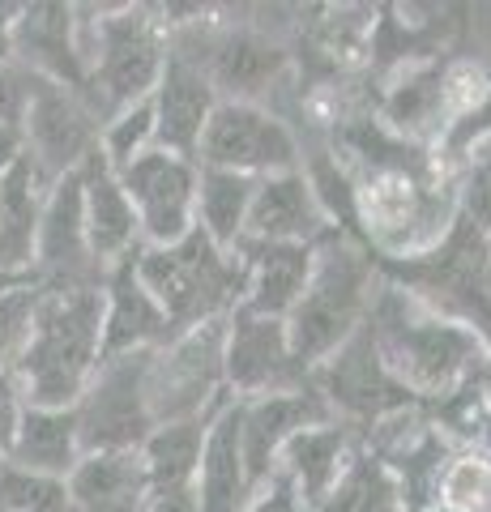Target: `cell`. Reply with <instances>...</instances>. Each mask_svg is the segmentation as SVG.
<instances>
[{"mask_svg": "<svg viewBox=\"0 0 491 512\" xmlns=\"http://www.w3.org/2000/svg\"><path fill=\"white\" fill-rule=\"evenodd\" d=\"M368 325L385 367L423 410H432L457 389H466L487 359L479 333L453 325V320H440L436 312H427L423 303H415L398 286H389L385 278H380L372 295Z\"/></svg>", "mask_w": 491, "mask_h": 512, "instance_id": "1", "label": "cell"}, {"mask_svg": "<svg viewBox=\"0 0 491 512\" xmlns=\"http://www.w3.org/2000/svg\"><path fill=\"white\" fill-rule=\"evenodd\" d=\"M43 291V286H39ZM103 363V286L43 291L35 329L13 363L26 406L73 410Z\"/></svg>", "mask_w": 491, "mask_h": 512, "instance_id": "2", "label": "cell"}, {"mask_svg": "<svg viewBox=\"0 0 491 512\" xmlns=\"http://www.w3.org/2000/svg\"><path fill=\"white\" fill-rule=\"evenodd\" d=\"M376 269L427 312L479 333L491 350V235L462 210L436 244L406 256H376Z\"/></svg>", "mask_w": 491, "mask_h": 512, "instance_id": "3", "label": "cell"}, {"mask_svg": "<svg viewBox=\"0 0 491 512\" xmlns=\"http://www.w3.org/2000/svg\"><path fill=\"white\" fill-rule=\"evenodd\" d=\"M376 286H380L376 252L355 244V239L342 231H329L321 244H316L312 282H308L304 299L295 303V312L287 316L291 350L308 372L316 363H325L363 320H368Z\"/></svg>", "mask_w": 491, "mask_h": 512, "instance_id": "4", "label": "cell"}, {"mask_svg": "<svg viewBox=\"0 0 491 512\" xmlns=\"http://www.w3.org/2000/svg\"><path fill=\"white\" fill-rule=\"evenodd\" d=\"M137 278L158 299L171 338L210 320H227L244 303V261L210 244L197 227L171 248H141Z\"/></svg>", "mask_w": 491, "mask_h": 512, "instance_id": "5", "label": "cell"}, {"mask_svg": "<svg viewBox=\"0 0 491 512\" xmlns=\"http://www.w3.org/2000/svg\"><path fill=\"white\" fill-rule=\"evenodd\" d=\"M77 39H82L90 73V107L103 124L154 94L171 35L150 9H112L99 18H77Z\"/></svg>", "mask_w": 491, "mask_h": 512, "instance_id": "6", "label": "cell"}, {"mask_svg": "<svg viewBox=\"0 0 491 512\" xmlns=\"http://www.w3.org/2000/svg\"><path fill=\"white\" fill-rule=\"evenodd\" d=\"M223 342H227V320H210V325L188 329L167 346L150 350L146 397L154 427L201 419L223 397H231L223 376Z\"/></svg>", "mask_w": 491, "mask_h": 512, "instance_id": "7", "label": "cell"}, {"mask_svg": "<svg viewBox=\"0 0 491 512\" xmlns=\"http://www.w3.org/2000/svg\"><path fill=\"white\" fill-rule=\"evenodd\" d=\"M312 389L325 402V410L342 427H351L355 436H363V431H372L376 423H385L410 406H419L398 384V376L385 367V359H380V346L372 338L368 320L325 363L312 367Z\"/></svg>", "mask_w": 491, "mask_h": 512, "instance_id": "8", "label": "cell"}, {"mask_svg": "<svg viewBox=\"0 0 491 512\" xmlns=\"http://www.w3.org/2000/svg\"><path fill=\"white\" fill-rule=\"evenodd\" d=\"M146 363L150 355H124L99 363L82 402L73 406L82 453H137L146 444V436L154 431Z\"/></svg>", "mask_w": 491, "mask_h": 512, "instance_id": "9", "label": "cell"}, {"mask_svg": "<svg viewBox=\"0 0 491 512\" xmlns=\"http://www.w3.org/2000/svg\"><path fill=\"white\" fill-rule=\"evenodd\" d=\"M197 167H218L248 175V180H265V175L299 171L304 154H299L295 133L274 111L257 103H218L201 133Z\"/></svg>", "mask_w": 491, "mask_h": 512, "instance_id": "10", "label": "cell"}, {"mask_svg": "<svg viewBox=\"0 0 491 512\" xmlns=\"http://www.w3.org/2000/svg\"><path fill=\"white\" fill-rule=\"evenodd\" d=\"M223 376H227V393L240 397V402L312 389V372L291 350L287 320H269L244 308H235L227 316Z\"/></svg>", "mask_w": 491, "mask_h": 512, "instance_id": "11", "label": "cell"}, {"mask_svg": "<svg viewBox=\"0 0 491 512\" xmlns=\"http://www.w3.org/2000/svg\"><path fill=\"white\" fill-rule=\"evenodd\" d=\"M120 175L124 197L133 201L141 244L171 248L197 227V163L167 150H146Z\"/></svg>", "mask_w": 491, "mask_h": 512, "instance_id": "12", "label": "cell"}, {"mask_svg": "<svg viewBox=\"0 0 491 512\" xmlns=\"http://www.w3.org/2000/svg\"><path fill=\"white\" fill-rule=\"evenodd\" d=\"M99 128L103 124L86 99H77L65 86L39 82L26 111L22 137H26V154L35 158L47 180H65L99 150Z\"/></svg>", "mask_w": 491, "mask_h": 512, "instance_id": "13", "label": "cell"}, {"mask_svg": "<svg viewBox=\"0 0 491 512\" xmlns=\"http://www.w3.org/2000/svg\"><path fill=\"white\" fill-rule=\"evenodd\" d=\"M9 47H13V60L35 73L39 82L65 86L77 99L90 103V73H86L82 39H77V9L73 5H18V18H13V30H9Z\"/></svg>", "mask_w": 491, "mask_h": 512, "instance_id": "14", "label": "cell"}, {"mask_svg": "<svg viewBox=\"0 0 491 512\" xmlns=\"http://www.w3.org/2000/svg\"><path fill=\"white\" fill-rule=\"evenodd\" d=\"M150 103H154L158 150L197 163V146H201V133L218 107V90L210 82V73H205V64L188 52V47L167 43V64H163V77H158Z\"/></svg>", "mask_w": 491, "mask_h": 512, "instance_id": "15", "label": "cell"}, {"mask_svg": "<svg viewBox=\"0 0 491 512\" xmlns=\"http://www.w3.org/2000/svg\"><path fill=\"white\" fill-rule=\"evenodd\" d=\"M329 419H334V414L325 410L316 389L240 402V440H244V461H248L252 487L261 491L269 478H274L282 448H287L299 431H308L316 423H329Z\"/></svg>", "mask_w": 491, "mask_h": 512, "instance_id": "16", "label": "cell"}, {"mask_svg": "<svg viewBox=\"0 0 491 512\" xmlns=\"http://www.w3.org/2000/svg\"><path fill=\"white\" fill-rule=\"evenodd\" d=\"M329 231L338 227L329 222L325 205L316 201L304 167L257 180L244 239L252 244H321Z\"/></svg>", "mask_w": 491, "mask_h": 512, "instance_id": "17", "label": "cell"}, {"mask_svg": "<svg viewBox=\"0 0 491 512\" xmlns=\"http://www.w3.org/2000/svg\"><path fill=\"white\" fill-rule=\"evenodd\" d=\"M171 342V325L158 299L137 278V256L107 269L103 282V359L150 355Z\"/></svg>", "mask_w": 491, "mask_h": 512, "instance_id": "18", "label": "cell"}, {"mask_svg": "<svg viewBox=\"0 0 491 512\" xmlns=\"http://www.w3.org/2000/svg\"><path fill=\"white\" fill-rule=\"evenodd\" d=\"M235 256L244 261V312L287 320L304 299L316 265V244H252L244 239Z\"/></svg>", "mask_w": 491, "mask_h": 512, "instance_id": "19", "label": "cell"}, {"mask_svg": "<svg viewBox=\"0 0 491 512\" xmlns=\"http://www.w3.org/2000/svg\"><path fill=\"white\" fill-rule=\"evenodd\" d=\"M82 210H86V239H90V252L99 265H120L137 256L141 248V227H137V214H133V201L124 197L120 188V175L103 163V154L94 150L82 167Z\"/></svg>", "mask_w": 491, "mask_h": 512, "instance_id": "20", "label": "cell"}, {"mask_svg": "<svg viewBox=\"0 0 491 512\" xmlns=\"http://www.w3.org/2000/svg\"><path fill=\"white\" fill-rule=\"evenodd\" d=\"M193 491H197L201 512H244L248 500L257 495V487H252V478H248L244 440H240V397H227V402L214 410Z\"/></svg>", "mask_w": 491, "mask_h": 512, "instance_id": "21", "label": "cell"}, {"mask_svg": "<svg viewBox=\"0 0 491 512\" xmlns=\"http://www.w3.org/2000/svg\"><path fill=\"white\" fill-rule=\"evenodd\" d=\"M52 184L56 180H47L30 154H22L9 171H0V269L5 274L30 278L35 269V235Z\"/></svg>", "mask_w": 491, "mask_h": 512, "instance_id": "22", "label": "cell"}, {"mask_svg": "<svg viewBox=\"0 0 491 512\" xmlns=\"http://www.w3.org/2000/svg\"><path fill=\"white\" fill-rule=\"evenodd\" d=\"M73 512H146L150 478L141 453H86L69 474Z\"/></svg>", "mask_w": 491, "mask_h": 512, "instance_id": "23", "label": "cell"}, {"mask_svg": "<svg viewBox=\"0 0 491 512\" xmlns=\"http://www.w3.org/2000/svg\"><path fill=\"white\" fill-rule=\"evenodd\" d=\"M193 56L210 73L218 103H252V94L265 90L282 69V52L269 39L252 35V30H231L223 39H210L205 52Z\"/></svg>", "mask_w": 491, "mask_h": 512, "instance_id": "24", "label": "cell"}, {"mask_svg": "<svg viewBox=\"0 0 491 512\" xmlns=\"http://www.w3.org/2000/svg\"><path fill=\"white\" fill-rule=\"evenodd\" d=\"M355 444H359V436L351 427H342L338 419L316 423L308 431H299V436L282 448L274 474L291 478L295 491H299V500H304V512H308V508H316L325 500L329 487L338 483V474L346 466V457L355 453Z\"/></svg>", "mask_w": 491, "mask_h": 512, "instance_id": "25", "label": "cell"}, {"mask_svg": "<svg viewBox=\"0 0 491 512\" xmlns=\"http://www.w3.org/2000/svg\"><path fill=\"white\" fill-rule=\"evenodd\" d=\"M82 440H77V414L73 410H39L26 406L18 436H13L5 461L22 470H35L47 478H69L82 461Z\"/></svg>", "mask_w": 491, "mask_h": 512, "instance_id": "26", "label": "cell"}, {"mask_svg": "<svg viewBox=\"0 0 491 512\" xmlns=\"http://www.w3.org/2000/svg\"><path fill=\"white\" fill-rule=\"evenodd\" d=\"M223 402H227V397H223ZM223 402H218V406H223ZM214 410L201 414V419L163 423V427H154L150 436H146V444H141L137 453H141V466H146V478H150V495L188 491V487L197 483L201 448H205V431H210Z\"/></svg>", "mask_w": 491, "mask_h": 512, "instance_id": "27", "label": "cell"}, {"mask_svg": "<svg viewBox=\"0 0 491 512\" xmlns=\"http://www.w3.org/2000/svg\"><path fill=\"white\" fill-rule=\"evenodd\" d=\"M252 192H257V180L248 175L197 167V231L223 252H235L248 231Z\"/></svg>", "mask_w": 491, "mask_h": 512, "instance_id": "28", "label": "cell"}, {"mask_svg": "<svg viewBox=\"0 0 491 512\" xmlns=\"http://www.w3.org/2000/svg\"><path fill=\"white\" fill-rule=\"evenodd\" d=\"M308 512H406V504H402V487H398V478H393V470L368 444H355V453L346 457L338 483Z\"/></svg>", "mask_w": 491, "mask_h": 512, "instance_id": "29", "label": "cell"}, {"mask_svg": "<svg viewBox=\"0 0 491 512\" xmlns=\"http://www.w3.org/2000/svg\"><path fill=\"white\" fill-rule=\"evenodd\" d=\"M440 508L449 512H491V457L479 444L457 448L440 483Z\"/></svg>", "mask_w": 491, "mask_h": 512, "instance_id": "30", "label": "cell"}, {"mask_svg": "<svg viewBox=\"0 0 491 512\" xmlns=\"http://www.w3.org/2000/svg\"><path fill=\"white\" fill-rule=\"evenodd\" d=\"M0 512H73L69 478H47L0 461Z\"/></svg>", "mask_w": 491, "mask_h": 512, "instance_id": "31", "label": "cell"}, {"mask_svg": "<svg viewBox=\"0 0 491 512\" xmlns=\"http://www.w3.org/2000/svg\"><path fill=\"white\" fill-rule=\"evenodd\" d=\"M154 146L158 141H154V103L150 99L116 111V116L99 128V154L112 171H124L133 158H141Z\"/></svg>", "mask_w": 491, "mask_h": 512, "instance_id": "32", "label": "cell"}, {"mask_svg": "<svg viewBox=\"0 0 491 512\" xmlns=\"http://www.w3.org/2000/svg\"><path fill=\"white\" fill-rule=\"evenodd\" d=\"M39 282H18L9 291H0V372H13V363L22 359V350L35 329V312H39Z\"/></svg>", "mask_w": 491, "mask_h": 512, "instance_id": "33", "label": "cell"}, {"mask_svg": "<svg viewBox=\"0 0 491 512\" xmlns=\"http://www.w3.org/2000/svg\"><path fill=\"white\" fill-rule=\"evenodd\" d=\"M457 210L491 235V141L483 150H474V163L466 171L462 188H457Z\"/></svg>", "mask_w": 491, "mask_h": 512, "instance_id": "34", "label": "cell"}, {"mask_svg": "<svg viewBox=\"0 0 491 512\" xmlns=\"http://www.w3.org/2000/svg\"><path fill=\"white\" fill-rule=\"evenodd\" d=\"M39 90V77L22 69L18 60H0V124H13L22 128L26 124V111H30V99Z\"/></svg>", "mask_w": 491, "mask_h": 512, "instance_id": "35", "label": "cell"}, {"mask_svg": "<svg viewBox=\"0 0 491 512\" xmlns=\"http://www.w3.org/2000/svg\"><path fill=\"white\" fill-rule=\"evenodd\" d=\"M244 512H304V500H299V491L287 474H274L269 483L252 495Z\"/></svg>", "mask_w": 491, "mask_h": 512, "instance_id": "36", "label": "cell"}, {"mask_svg": "<svg viewBox=\"0 0 491 512\" xmlns=\"http://www.w3.org/2000/svg\"><path fill=\"white\" fill-rule=\"evenodd\" d=\"M22 389L18 380H13V372H0V461H5L13 436H18V423H22Z\"/></svg>", "mask_w": 491, "mask_h": 512, "instance_id": "37", "label": "cell"}, {"mask_svg": "<svg viewBox=\"0 0 491 512\" xmlns=\"http://www.w3.org/2000/svg\"><path fill=\"white\" fill-rule=\"evenodd\" d=\"M146 512H201L197 508V491H163V495H150V508Z\"/></svg>", "mask_w": 491, "mask_h": 512, "instance_id": "38", "label": "cell"}, {"mask_svg": "<svg viewBox=\"0 0 491 512\" xmlns=\"http://www.w3.org/2000/svg\"><path fill=\"white\" fill-rule=\"evenodd\" d=\"M22 154H26V137H22V128L0 124V171H9Z\"/></svg>", "mask_w": 491, "mask_h": 512, "instance_id": "39", "label": "cell"}, {"mask_svg": "<svg viewBox=\"0 0 491 512\" xmlns=\"http://www.w3.org/2000/svg\"><path fill=\"white\" fill-rule=\"evenodd\" d=\"M479 397H483V410H487V419H491V350H487V359L479 367Z\"/></svg>", "mask_w": 491, "mask_h": 512, "instance_id": "40", "label": "cell"}, {"mask_svg": "<svg viewBox=\"0 0 491 512\" xmlns=\"http://www.w3.org/2000/svg\"><path fill=\"white\" fill-rule=\"evenodd\" d=\"M479 448H483V453H487V457H491V427H487V431H483V440H479Z\"/></svg>", "mask_w": 491, "mask_h": 512, "instance_id": "41", "label": "cell"}, {"mask_svg": "<svg viewBox=\"0 0 491 512\" xmlns=\"http://www.w3.org/2000/svg\"><path fill=\"white\" fill-rule=\"evenodd\" d=\"M427 512H449V508H440V504H436V508H427Z\"/></svg>", "mask_w": 491, "mask_h": 512, "instance_id": "42", "label": "cell"}]
</instances>
